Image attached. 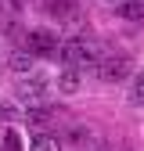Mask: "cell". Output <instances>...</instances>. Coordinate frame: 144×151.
<instances>
[{
    "label": "cell",
    "mask_w": 144,
    "mask_h": 151,
    "mask_svg": "<svg viewBox=\"0 0 144 151\" xmlns=\"http://www.w3.org/2000/svg\"><path fill=\"white\" fill-rule=\"evenodd\" d=\"M140 4H144V0H140Z\"/></svg>",
    "instance_id": "cell-17"
},
{
    "label": "cell",
    "mask_w": 144,
    "mask_h": 151,
    "mask_svg": "<svg viewBox=\"0 0 144 151\" xmlns=\"http://www.w3.org/2000/svg\"><path fill=\"white\" fill-rule=\"evenodd\" d=\"M58 36H54L50 29H29L25 32V50L32 54V58H58Z\"/></svg>",
    "instance_id": "cell-2"
},
{
    "label": "cell",
    "mask_w": 144,
    "mask_h": 151,
    "mask_svg": "<svg viewBox=\"0 0 144 151\" xmlns=\"http://www.w3.org/2000/svg\"><path fill=\"white\" fill-rule=\"evenodd\" d=\"M58 61L65 68H90V65H97V50H94V43L72 36V40H65L58 47Z\"/></svg>",
    "instance_id": "cell-1"
},
{
    "label": "cell",
    "mask_w": 144,
    "mask_h": 151,
    "mask_svg": "<svg viewBox=\"0 0 144 151\" xmlns=\"http://www.w3.org/2000/svg\"><path fill=\"white\" fill-rule=\"evenodd\" d=\"M54 86H58V93H79V86H83V72H79V68H61L58 79H54Z\"/></svg>",
    "instance_id": "cell-5"
},
{
    "label": "cell",
    "mask_w": 144,
    "mask_h": 151,
    "mask_svg": "<svg viewBox=\"0 0 144 151\" xmlns=\"http://www.w3.org/2000/svg\"><path fill=\"white\" fill-rule=\"evenodd\" d=\"M130 76H133L130 61H126L122 54H119V58H101L97 61V79H104V83H126Z\"/></svg>",
    "instance_id": "cell-4"
},
{
    "label": "cell",
    "mask_w": 144,
    "mask_h": 151,
    "mask_svg": "<svg viewBox=\"0 0 144 151\" xmlns=\"http://www.w3.org/2000/svg\"><path fill=\"white\" fill-rule=\"evenodd\" d=\"M108 4H122V0H108Z\"/></svg>",
    "instance_id": "cell-16"
},
{
    "label": "cell",
    "mask_w": 144,
    "mask_h": 151,
    "mask_svg": "<svg viewBox=\"0 0 144 151\" xmlns=\"http://www.w3.org/2000/svg\"><path fill=\"white\" fill-rule=\"evenodd\" d=\"M0 32L11 36V40H25V32H22V25H18L14 18H4V22H0Z\"/></svg>",
    "instance_id": "cell-13"
},
{
    "label": "cell",
    "mask_w": 144,
    "mask_h": 151,
    "mask_svg": "<svg viewBox=\"0 0 144 151\" xmlns=\"http://www.w3.org/2000/svg\"><path fill=\"white\" fill-rule=\"evenodd\" d=\"M0 119H4V122H11V119H18V111H14L11 104H4V108H0Z\"/></svg>",
    "instance_id": "cell-14"
},
{
    "label": "cell",
    "mask_w": 144,
    "mask_h": 151,
    "mask_svg": "<svg viewBox=\"0 0 144 151\" xmlns=\"http://www.w3.org/2000/svg\"><path fill=\"white\" fill-rule=\"evenodd\" d=\"M22 119H25L29 126H47V122L54 119V111H50V108H43V104H32V108H25V111H22Z\"/></svg>",
    "instance_id": "cell-7"
},
{
    "label": "cell",
    "mask_w": 144,
    "mask_h": 151,
    "mask_svg": "<svg viewBox=\"0 0 144 151\" xmlns=\"http://www.w3.org/2000/svg\"><path fill=\"white\" fill-rule=\"evenodd\" d=\"M7 65H11V72L14 76H32V68H36V58L29 50H14L11 58H7Z\"/></svg>",
    "instance_id": "cell-6"
},
{
    "label": "cell",
    "mask_w": 144,
    "mask_h": 151,
    "mask_svg": "<svg viewBox=\"0 0 144 151\" xmlns=\"http://www.w3.org/2000/svg\"><path fill=\"white\" fill-rule=\"evenodd\" d=\"M47 90H50V83L43 79V76H22V79H18V101H22L25 108H32V104H43V97H47Z\"/></svg>",
    "instance_id": "cell-3"
},
{
    "label": "cell",
    "mask_w": 144,
    "mask_h": 151,
    "mask_svg": "<svg viewBox=\"0 0 144 151\" xmlns=\"http://www.w3.org/2000/svg\"><path fill=\"white\" fill-rule=\"evenodd\" d=\"M7 7H11V11L18 14V11H22V7H25V0H7Z\"/></svg>",
    "instance_id": "cell-15"
},
{
    "label": "cell",
    "mask_w": 144,
    "mask_h": 151,
    "mask_svg": "<svg viewBox=\"0 0 144 151\" xmlns=\"http://www.w3.org/2000/svg\"><path fill=\"white\" fill-rule=\"evenodd\" d=\"M119 14L130 18V22H140V18H144V4H140V0H122V4H119Z\"/></svg>",
    "instance_id": "cell-11"
},
{
    "label": "cell",
    "mask_w": 144,
    "mask_h": 151,
    "mask_svg": "<svg viewBox=\"0 0 144 151\" xmlns=\"http://www.w3.org/2000/svg\"><path fill=\"white\" fill-rule=\"evenodd\" d=\"M29 151H61L58 137H50V133H32L29 137Z\"/></svg>",
    "instance_id": "cell-8"
},
{
    "label": "cell",
    "mask_w": 144,
    "mask_h": 151,
    "mask_svg": "<svg viewBox=\"0 0 144 151\" xmlns=\"http://www.w3.org/2000/svg\"><path fill=\"white\" fill-rule=\"evenodd\" d=\"M47 7H50V14H54V18H61V22H68V18L76 14V0H50Z\"/></svg>",
    "instance_id": "cell-9"
},
{
    "label": "cell",
    "mask_w": 144,
    "mask_h": 151,
    "mask_svg": "<svg viewBox=\"0 0 144 151\" xmlns=\"http://www.w3.org/2000/svg\"><path fill=\"white\" fill-rule=\"evenodd\" d=\"M130 104H144V72H137V76H130Z\"/></svg>",
    "instance_id": "cell-12"
},
{
    "label": "cell",
    "mask_w": 144,
    "mask_h": 151,
    "mask_svg": "<svg viewBox=\"0 0 144 151\" xmlns=\"http://www.w3.org/2000/svg\"><path fill=\"white\" fill-rule=\"evenodd\" d=\"M68 140H72V144H76L79 151H86L90 144H94V133H90V129H86V126H72V129H68Z\"/></svg>",
    "instance_id": "cell-10"
}]
</instances>
